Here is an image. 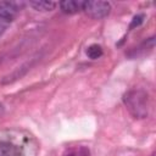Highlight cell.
<instances>
[{
    "label": "cell",
    "instance_id": "cell-7",
    "mask_svg": "<svg viewBox=\"0 0 156 156\" xmlns=\"http://www.w3.org/2000/svg\"><path fill=\"white\" fill-rule=\"evenodd\" d=\"M62 156H90V151L85 146H74L66 149Z\"/></svg>",
    "mask_w": 156,
    "mask_h": 156
},
{
    "label": "cell",
    "instance_id": "cell-10",
    "mask_svg": "<svg viewBox=\"0 0 156 156\" xmlns=\"http://www.w3.org/2000/svg\"><path fill=\"white\" fill-rule=\"evenodd\" d=\"M4 113H5V108H4V106L0 104V118L4 116Z\"/></svg>",
    "mask_w": 156,
    "mask_h": 156
},
{
    "label": "cell",
    "instance_id": "cell-11",
    "mask_svg": "<svg viewBox=\"0 0 156 156\" xmlns=\"http://www.w3.org/2000/svg\"><path fill=\"white\" fill-rule=\"evenodd\" d=\"M151 156H156V152H155V151H154V152H152V154H151Z\"/></svg>",
    "mask_w": 156,
    "mask_h": 156
},
{
    "label": "cell",
    "instance_id": "cell-6",
    "mask_svg": "<svg viewBox=\"0 0 156 156\" xmlns=\"http://www.w3.org/2000/svg\"><path fill=\"white\" fill-rule=\"evenodd\" d=\"M28 4L37 11H51L57 5L54 1H29Z\"/></svg>",
    "mask_w": 156,
    "mask_h": 156
},
{
    "label": "cell",
    "instance_id": "cell-1",
    "mask_svg": "<svg viewBox=\"0 0 156 156\" xmlns=\"http://www.w3.org/2000/svg\"><path fill=\"white\" fill-rule=\"evenodd\" d=\"M127 110L135 118H145L149 113V96L141 89H132L123 95Z\"/></svg>",
    "mask_w": 156,
    "mask_h": 156
},
{
    "label": "cell",
    "instance_id": "cell-2",
    "mask_svg": "<svg viewBox=\"0 0 156 156\" xmlns=\"http://www.w3.org/2000/svg\"><path fill=\"white\" fill-rule=\"evenodd\" d=\"M23 1H0V37L16 18L20 10L24 7Z\"/></svg>",
    "mask_w": 156,
    "mask_h": 156
},
{
    "label": "cell",
    "instance_id": "cell-5",
    "mask_svg": "<svg viewBox=\"0 0 156 156\" xmlns=\"http://www.w3.org/2000/svg\"><path fill=\"white\" fill-rule=\"evenodd\" d=\"M0 156H21V152L16 145L9 141H0Z\"/></svg>",
    "mask_w": 156,
    "mask_h": 156
},
{
    "label": "cell",
    "instance_id": "cell-8",
    "mask_svg": "<svg viewBox=\"0 0 156 156\" xmlns=\"http://www.w3.org/2000/svg\"><path fill=\"white\" fill-rule=\"evenodd\" d=\"M87 55L91 60H96L102 55V48L98 44H93L87 49Z\"/></svg>",
    "mask_w": 156,
    "mask_h": 156
},
{
    "label": "cell",
    "instance_id": "cell-9",
    "mask_svg": "<svg viewBox=\"0 0 156 156\" xmlns=\"http://www.w3.org/2000/svg\"><path fill=\"white\" fill-rule=\"evenodd\" d=\"M144 18H145V16H144L143 13L134 16V17H133V20H132V23H130L129 28H130V29H133V28H135V27H139V26L144 22Z\"/></svg>",
    "mask_w": 156,
    "mask_h": 156
},
{
    "label": "cell",
    "instance_id": "cell-4",
    "mask_svg": "<svg viewBox=\"0 0 156 156\" xmlns=\"http://www.w3.org/2000/svg\"><path fill=\"white\" fill-rule=\"evenodd\" d=\"M84 4L85 1H82V0H63L58 2V6L63 13L73 15V13L83 11Z\"/></svg>",
    "mask_w": 156,
    "mask_h": 156
},
{
    "label": "cell",
    "instance_id": "cell-3",
    "mask_svg": "<svg viewBox=\"0 0 156 156\" xmlns=\"http://www.w3.org/2000/svg\"><path fill=\"white\" fill-rule=\"evenodd\" d=\"M83 11L94 20H101L108 16L111 4L107 1H85Z\"/></svg>",
    "mask_w": 156,
    "mask_h": 156
}]
</instances>
